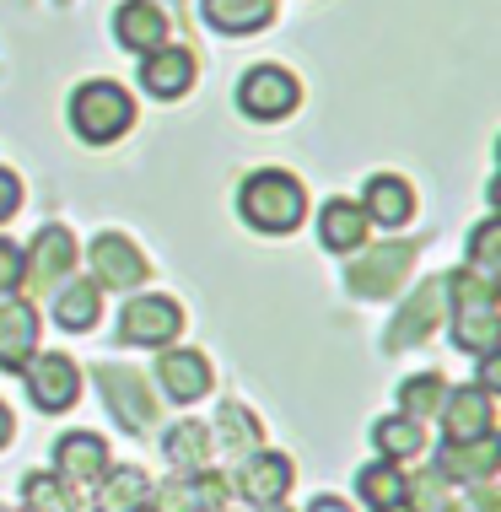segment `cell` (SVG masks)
Listing matches in <instances>:
<instances>
[{"instance_id":"6da1fadb","label":"cell","mask_w":501,"mask_h":512,"mask_svg":"<svg viewBox=\"0 0 501 512\" xmlns=\"http://www.w3.org/2000/svg\"><path fill=\"white\" fill-rule=\"evenodd\" d=\"M442 292H453V345L469 356H485L501 345V308H496V281H480L469 270L442 275Z\"/></svg>"},{"instance_id":"7a4b0ae2","label":"cell","mask_w":501,"mask_h":512,"mask_svg":"<svg viewBox=\"0 0 501 512\" xmlns=\"http://www.w3.org/2000/svg\"><path fill=\"white\" fill-rule=\"evenodd\" d=\"M238 211L254 232H297L302 211H308V195H302V184L291 173L264 168L238 189Z\"/></svg>"},{"instance_id":"3957f363","label":"cell","mask_w":501,"mask_h":512,"mask_svg":"<svg viewBox=\"0 0 501 512\" xmlns=\"http://www.w3.org/2000/svg\"><path fill=\"white\" fill-rule=\"evenodd\" d=\"M71 124H76V135L87 146H108L135 124V103H130V92H124L119 81H87V87H76V98H71Z\"/></svg>"},{"instance_id":"277c9868","label":"cell","mask_w":501,"mask_h":512,"mask_svg":"<svg viewBox=\"0 0 501 512\" xmlns=\"http://www.w3.org/2000/svg\"><path fill=\"white\" fill-rule=\"evenodd\" d=\"M97 389H103L108 410H114V421H119L130 437H146L151 426H157V394L146 389L141 372L108 367V362H103V367H97Z\"/></svg>"},{"instance_id":"5b68a950","label":"cell","mask_w":501,"mask_h":512,"mask_svg":"<svg viewBox=\"0 0 501 512\" xmlns=\"http://www.w3.org/2000/svg\"><path fill=\"white\" fill-rule=\"evenodd\" d=\"M76 275V238H71V227H44L33 238V248H27V259H22V286L33 297H49L60 281H71Z\"/></svg>"},{"instance_id":"8992f818","label":"cell","mask_w":501,"mask_h":512,"mask_svg":"<svg viewBox=\"0 0 501 512\" xmlns=\"http://www.w3.org/2000/svg\"><path fill=\"white\" fill-rule=\"evenodd\" d=\"M22 378H27V394H33V405L49 410V415L71 410L76 399H81V367H76L65 351H44V356L33 351V362L22 367Z\"/></svg>"},{"instance_id":"52a82bcc","label":"cell","mask_w":501,"mask_h":512,"mask_svg":"<svg viewBox=\"0 0 501 512\" xmlns=\"http://www.w3.org/2000/svg\"><path fill=\"white\" fill-rule=\"evenodd\" d=\"M297 98H302L297 76L281 71V65H254V71L238 81V108L248 119H259V124L286 119L291 108H297Z\"/></svg>"},{"instance_id":"ba28073f","label":"cell","mask_w":501,"mask_h":512,"mask_svg":"<svg viewBox=\"0 0 501 512\" xmlns=\"http://www.w3.org/2000/svg\"><path fill=\"white\" fill-rule=\"evenodd\" d=\"M184 329V308L173 297H135L119 313V345H173Z\"/></svg>"},{"instance_id":"9c48e42d","label":"cell","mask_w":501,"mask_h":512,"mask_svg":"<svg viewBox=\"0 0 501 512\" xmlns=\"http://www.w3.org/2000/svg\"><path fill=\"white\" fill-rule=\"evenodd\" d=\"M227 480L221 475H205V469H184V475H173L167 486H151V512H221L227 502Z\"/></svg>"},{"instance_id":"30bf717a","label":"cell","mask_w":501,"mask_h":512,"mask_svg":"<svg viewBox=\"0 0 501 512\" xmlns=\"http://www.w3.org/2000/svg\"><path fill=\"white\" fill-rule=\"evenodd\" d=\"M146 259L141 248L130 238H119V232H103V238L92 243V275H97V292H135V286L146 281Z\"/></svg>"},{"instance_id":"8fae6325","label":"cell","mask_w":501,"mask_h":512,"mask_svg":"<svg viewBox=\"0 0 501 512\" xmlns=\"http://www.w3.org/2000/svg\"><path fill=\"white\" fill-rule=\"evenodd\" d=\"M410 259H415L410 243H383V248H372V254H361L351 265V292L356 297H388L410 275Z\"/></svg>"},{"instance_id":"7c38bea8","label":"cell","mask_w":501,"mask_h":512,"mask_svg":"<svg viewBox=\"0 0 501 512\" xmlns=\"http://www.w3.org/2000/svg\"><path fill=\"white\" fill-rule=\"evenodd\" d=\"M442 426H448V442H480L496 432V405L480 383H464L458 394L442 399Z\"/></svg>"},{"instance_id":"4fadbf2b","label":"cell","mask_w":501,"mask_h":512,"mask_svg":"<svg viewBox=\"0 0 501 512\" xmlns=\"http://www.w3.org/2000/svg\"><path fill=\"white\" fill-rule=\"evenodd\" d=\"M291 480H297V464L286 459V453H248V464L238 469V486L248 502H259V507H270V502H286V491H291Z\"/></svg>"},{"instance_id":"5bb4252c","label":"cell","mask_w":501,"mask_h":512,"mask_svg":"<svg viewBox=\"0 0 501 512\" xmlns=\"http://www.w3.org/2000/svg\"><path fill=\"white\" fill-rule=\"evenodd\" d=\"M189 81H194V54L184 44H157L141 60V87L151 92V98H162V103L184 98Z\"/></svg>"},{"instance_id":"9a60e30c","label":"cell","mask_w":501,"mask_h":512,"mask_svg":"<svg viewBox=\"0 0 501 512\" xmlns=\"http://www.w3.org/2000/svg\"><path fill=\"white\" fill-rule=\"evenodd\" d=\"M54 475H65L71 486H97V480L108 475V442L97 432H71L54 442Z\"/></svg>"},{"instance_id":"2e32d148","label":"cell","mask_w":501,"mask_h":512,"mask_svg":"<svg viewBox=\"0 0 501 512\" xmlns=\"http://www.w3.org/2000/svg\"><path fill=\"white\" fill-rule=\"evenodd\" d=\"M496 464H501L496 432L480 437V442H448V448L437 453V475L448 480V486H475V480L496 475Z\"/></svg>"},{"instance_id":"e0dca14e","label":"cell","mask_w":501,"mask_h":512,"mask_svg":"<svg viewBox=\"0 0 501 512\" xmlns=\"http://www.w3.org/2000/svg\"><path fill=\"white\" fill-rule=\"evenodd\" d=\"M38 345V313L33 302H0V372H22Z\"/></svg>"},{"instance_id":"ac0fdd59","label":"cell","mask_w":501,"mask_h":512,"mask_svg":"<svg viewBox=\"0 0 501 512\" xmlns=\"http://www.w3.org/2000/svg\"><path fill=\"white\" fill-rule=\"evenodd\" d=\"M157 378H162L167 399H178V405L211 394V362H205L200 351H162L157 356Z\"/></svg>"},{"instance_id":"d6986e66","label":"cell","mask_w":501,"mask_h":512,"mask_svg":"<svg viewBox=\"0 0 501 512\" xmlns=\"http://www.w3.org/2000/svg\"><path fill=\"white\" fill-rule=\"evenodd\" d=\"M54 324L65 329V335H87V329L103 318V292H97V281H60L54 286Z\"/></svg>"},{"instance_id":"ffe728a7","label":"cell","mask_w":501,"mask_h":512,"mask_svg":"<svg viewBox=\"0 0 501 512\" xmlns=\"http://www.w3.org/2000/svg\"><path fill=\"white\" fill-rule=\"evenodd\" d=\"M361 211H367V221H383V227H405L415 216V189L399 173H378V178H367Z\"/></svg>"},{"instance_id":"44dd1931","label":"cell","mask_w":501,"mask_h":512,"mask_svg":"<svg viewBox=\"0 0 501 512\" xmlns=\"http://www.w3.org/2000/svg\"><path fill=\"white\" fill-rule=\"evenodd\" d=\"M367 211H361L356 200H329L324 211H318V238H324V248H334V254H356L361 243H367Z\"/></svg>"},{"instance_id":"7402d4cb","label":"cell","mask_w":501,"mask_h":512,"mask_svg":"<svg viewBox=\"0 0 501 512\" xmlns=\"http://www.w3.org/2000/svg\"><path fill=\"white\" fill-rule=\"evenodd\" d=\"M114 33H119L124 49L151 54L157 44H167V17H162L157 6H151V0H124L119 17H114Z\"/></svg>"},{"instance_id":"603a6c76","label":"cell","mask_w":501,"mask_h":512,"mask_svg":"<svg viewBox=\"0 0 501 512\" xmlns=\"http://www.w3.org/2000/svg\"><path fill=\"white\" fill-rule=\"evenodd\" d=\"M442 281H421V292H415L405 308H399L394 329H388V351H399V345H421L431 335V324H437V308H442Z\"/></svg>"},{"instance_id":"cb8c5ba5","label":"cell","mask_w":501,"mask_h":512,"mask_svg":"<svg viewBox=\"0 0 501 512\" xmlns=\"http://www.w3.org/2000/svg\"><path fill=\"white\" fill-rule=\"evenodd\" d=\"M200 11H205V22H211L216 33L243 38V33H259V27H270L275 0H205Z\"/></svg>"},{"instance_id":"d4e9b609","label":"cell","mask_w":501,"mask_h":512,"mask_svg":"<svg viewBox=\"0 0 501 512\" xmlns=\"http://www.w3.org/2000/svg\"><path fill=\"white\" fill-rule=\"evenodd\" d=\"M146 502H151V480L141 475L135 464H124V469H114V475H103L97 480V512H146Z\"/></svg>"},{"instance_id":"484cf974","label":"cell","mask_w":501,"mask_h":512,"mask_svg":"<svg viewBox=\"0 0 501 512\" xmlns=\"http://www.w3.org/2000/svg\"><path fill=\"white\" fill-rule=\"evenodd\" d=\"M372 448H378V459H388V464H405V459H421L426 453V432L410 415H383V421L372 426Z\"/></svg>"},{"instance_id":"4316f807","label":"cell","mask_w":501,"mask_h":512,"mask_svg":"<svg viewBox=\"0 0 501 512\" xmlns=\"http://www.w3.org/2000/svg\"><path fill=\"white\" fill-rule=\"evenodd\" d=\"M22 507L27 512H81L76 486L54 469H27L22 475Z\"/></svg>"},{"instance_id":"83f0119b","label":"cell","mask_w":501,"mask_h":512,"mask_svg":"<svg viewBox=\"0 0 501 512\" xmlns=\"http://www.w3.org/2000/svg\"><path fill=\"white\" fill-rule=\"evenodd\" d=\"M356 496L367 502V512H399L405 507V475H399V464H388V459L367 464L356 475Z\"/></svg>"},{"instance_id":"f1b7e54d","label":"cell","mask_w":501,"mask_h":512,"mask_svg":"<svg viewBox=\"0 0 501 512\" xmlns=\"http://www.w3.org/2000/svg\"><path fill=\"white\" fill-rule=\"evenodd\" d=\"M162 453L173 469H200L205 459H211V426L200 421H178L173 432L162 437Z\"/></svg>"},{"instance_id":"f546056e","label":"cell","mask_w":501,"mask_h":512,"mask_svg":"<svg viewBox=\"0 0 501 512\" xmlns=\"http://www.w3.org/2000/svg\"><path fill=\"white\" fill-rule=\"evenodd\" d=\"M469 275H480V281H496L501 275V216H485L475 232H469Z\"/></svg>"},{"instance_id":"4dcf8cb0","label":"cell","mask_w":501,"mask_h":512,"mask_svg":"<svg viewBox=\"0 0 501 512\" xmlns=\"http://www.w3.org/2000/svg\"><path fill=\"white\" fill-rule=\"evenodd\" d=\"M442 399H448V383H442L437 372H421V378H405V389H399V415L426 421V415L442 410Z\"/></svg>"},{"instance_id":"1f68e13d","label":"cell","mask_w":501,"mask_h":512,"mask_svg":"<svg viewBox=\"0 0 501 512\" xmlns=\"http://www.w3.org/2000/svg\"><path fill=\"white\" fill-rule=\"evenodd\" d=\"M216 426H221V442H227L232 453H259V415L254 410H243L238 399H227L221 405V415H216Z\"/></svg>"},{"instance_id":"d6a6232c","label":"cell","mask_w":501,"mask_h":512,"mask_svg":"<svg viewBox=\"0 0 501 512\" xmlns=\"http://www.w3.org/2000/svg\"><path fill=\"white\" fill-rule=\"evenodd\" d=\"M442 486H448V480L437 475V469H431V475H405V507L410 512H437V507H448L442 502Z\"/></svg>"},{"instance_id":"836d02e7","label":"cell","mask_w":501,"mask_h":512,"mask_svg":"<svg viewBox=\"0 0 501 512\" xmlns=\"http://www.w3.org/2000/svg\"><path fill=\"white\" fill-rule=\"evenodd\" d=\"M22 292V248L0 238V302Z\"/></svg>"},{"instance_id":"e575fe53","label":"cell","mask_w":501,"mask_h":512,"mask_svg":"<svg viewBox=\"0 0 501 512\" xmlns=\"http://www.w3.org/2000/svg\"><path fill=\"white\" fill-rule=\"evenodd\" d=\"M469 512H501V480L496 475H485L469 486Z\"/></svg>"},{"instance_id":"d590c367","label":"cell","mask_w":501,"mask_h":512,"mask_svg":"<svg viewBox=\"0 0 501 512\" xmlns=\"http://www.w3.org/2000/svg\"><path fill=\"white\" fill-rule=\"evenodd\" d=\"M17 205H22V178L11 168H0V221L17 216Z\"/></svg>"},{"instance_id":"8d00e7d4","label":"cell","mask_w":501,"mask_h":512,"mask_svg":"<svg viewBox=\"0 0 501 512\" xmlns=\"http://www.w3.org/2000/svg\"><path fill=\"white\" fill-rule=\"evenodd\" d=\"M480 389H485V394H496V389H501V362H496V351H485V356H480Z\"/></svg>"},{"instance_id":"74e56055","label":"cell","mask_w":501,"mask_h":512,"mask_svg":"<svg viewBox=\"0 0 501 512\" xmlns=\"http://www.w3.org/2000/svg\"><path fill=\"white\" fill-rule=\"evenodd\" d=\"M308 512H351V507H345L340 496H318V502H313Z\"/></svg>"},{"instance_id":"f35d334b","label":"cell","mask_w":501,"mask_h":512,"mask_svg":"<svg viewBox=\"0 0 501 512\" xmlns=\"http://www.w3.org/2000/svg\"><path fill=\"white\" fill-rule=\"evenodd\" d=\"M6 442H11V410L0 405V448H6Z\"/></svg>"},{"instance_id":"ab89813d","label":"cell","mask_w":501,"mask_h":512,"mask_svg":"<svg viewBox=\"0 0 501 512\" xmlns=\"http://www.w3.org/2000/svg\"><path fill=\"white\" fill-rule=\"evenodd\" d=\"M264 512H286V507H281V502H270V507H264Z\"/></svg>"},{"instance_id":"60d3db41","label":"cell","mask_w":501,"mask_h":512,"mask_svg":"<svg viewBox=\"0 0 501 512\" xmlns=\"http://www.w3.org/2000/svg\"><path fill=\"white\" fill-rule=\"evenodd\" d=\"M437 512H469V507H437Z\"/></svg>"},{"instance_id":"b9f144b4","label":"cell","mask_w":501,"mask_h":512,"mask_svg":"<svg viewBox=\"0 0 501 512\" xmlns=\"http://www.w3.org/2000/svg\"><path fill=\"white\" fill-rule=\"evenodd\" d=\"M0 512H11V507H0Z\"/></svg>"}]
</instances>
